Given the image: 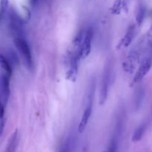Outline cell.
I'll use <instances>...</instances> for the list:
<instances>
[{
  "mask_svg": "<svg viewBox=\"0 0 152 152\" xmlns=\"http://www.w3.org/2000/svg\"><path fill=\"white\" fill-rule=\"evenodd\" d=\"M15 46L17 48L19 54L23 59L24 62L27 65L28 68H31L33 67V59L32 55H31V50L28 46V43L26 42L25 39L20 38V37H16L13 40Z\"/></svg>",
  "mask_w": 152,
  "mask_h": 152,
  "instance_id": "cell-1",
  "label": "cell"
},
{
  "mask_svg": "<svg viewBox=\"0 0 152 152\" xmlns=\"http://www.w3.org/2000/svg\"><path fill=\"white\" fill-rule=\"evenodd\" d=\"M92 39H93V31L91 28H89L84 33L83 41L77 51V56L79 59H84L89 56L91 50Z\"/></svg>",
  "mask_w": 152,
  "mask_h": 152,
  "instance_id": "cell-2",
  "label": "cell"
},
{
  "mask_svg": "<svg viewBox=\"0 0 152 152\" xmlns=\"http://www.w3.org/2000/svg\"><path fill=\"white\" fill-rule=\"evenodd\" d=\"M152 66V53H150L146 58L144 59L141 63L140 66L138 68L134 77L133 83H137L142 80L145 77V76L149 72L150 69Z\"/></svg>",
  "mask_w": 152,
  "mask_h": 152,
  "instance_id": "cell-3",
  "label": "cell"
},
{
  "mask_svg": "<svg viewBox=\"0 0 152 152\" xmlns=\"http://www.w3.org/2000/svg\"><path fill=\"white\" fill-rule=\"evenodd\" d=\"M78 59L77 54L74 55L71 58L70 61L69 70L67 72V79L72 82H75L77 80V70H78Z\"/></svg>",
  "mask_w": 152,
  "mask_h": 152,
  "instance_id": "cell-4",
  "label": "cell"
},
{
  "mask_svg": "<svg viewBox=\"0 0 152 152\" xmlns=\"http://www.w3.org/2000/svg\"><path fill=\"white\" fill-rule=\"evenodd\" d=\"M92 112V103L91 102L88 104L86 108L85 109L84 112H83V116L81 117L80 123H79L78 126V132L79 133H83L84 130L86 129V126H87L88 123L89 118H90Z\"/></svg>",
  "mask_w": 152,
  "mask_h": 152,
  "instance_id": "cell-5",
  "label": "cell"
},
{
  "mask_svg": "<svg viewBox=\"0 0 152 152\" xmlns=\"http://www.w3.org/2000/svg\"><path fill=\"white\" fill-rule=\"evenodd\" d=\"M1 87L3 97L4 100L7 101L10 95V77L7 74H3L1 76Z\"/></svg>",
  "mask_w": 152,
  "mask_h": 152,
  "instance_id": "cell-6",
  "label": "cell"
},
{
  "mask_svg": "<svg viewBox=\"0 0 152 152\" xmlns=\"http://www.w3.org/2000/svg\"><path fill=\"white\" fill-rule=\"evenodd\" d=\"M18 145V130L16 129L10 137L6 147L5 152H15Z\"/></svg>",
  "mask_w": 152,
  "mask_h": 152,
  "instance_id": "cell-7",
  "label": "cell"
},
{
  "mask_svg": "<svg viewBox=\"0 0 152 152\" xmlns=\"http://www.w3.org/2000/svg\"><path fill=\"white\" fill-rule=\"evenodd\" d=\"M107 94H108V83H107L106 77H104L102 80V86H101L100 96H99V104L103 105L105 103L107 98Z\"/></svg>",
  "mask_w": 152,
  "mask_h": 152,
  "instance_id": "cell-8",
  "label": "cell"
},
{
  "mask_svg": "<svg viewBox=\"0 0 152 152\" xmlns=\"http://www.w3.org/2000/svg\"><path fill=\"white\" fill-rule=\"evenodd\" d=\"M0 66L5 71L6 74L10 77L12 74V66L5 56L0 53Z\"/></svg>",
  "mask_w": 152,
  "mask_h": 152,
  "instance_id": "cell-9",
  "label": "cell"
},
{
  "mask_svg": "<svg viewBox=\"0 0 152 152\" xmlns=\"http://www.w3.org/2000/svg\"><path fill=\"white\" fill-rule=\"evenodd\" d=\"M145 129H146V126L145 125H141L134 132V134L132 136V141L134 142H138V141L142 139V136H143L144 133H145Z\"/></svg>",
  "mask_w": 152,
  "mask_h": 152,
  "instance_id": "cell-10",
  "label": "cell"
},
{
  "mask_svg": "<svg viewBox=\"0 0 152 152\" xmlns=\"http://www.w3.org/2000/svg\"><path fill=\"white\" fill-rule=\"evenodd\" d=\"M134 25H132L130 28L128 30L127 33H126V36H125L124 39H123V45H124L125 47H127L132 42V39L134 38Z\"/></svg>",
  "mask_w": 152,
  "mask_h": 152,
  "instance_id": "cell-11",
  "label": "cell"
},
{
  "mask_svg": "<svg viewBox=\"0 0 152 152\" xmlns=\"http://www.w3.org/2000/svg\"><path fill=\"white\" fill-rule=\"evenodd\" d=\"M7 54H8V56H7V58L6 57V59L8 60V62H10V64L11 65V64H17L18 62H19V59H18L17 58V56H16V54L15 53L14 51H12V50H10V51L7 52Z\"/></svg>",
  "mask_w": 152,
  "mask_h": 152,
  "instance_id": "cell-12",
  "label": "cell"
},
{
  "mask_svg": "<svg viewBox=\"0 0 152 152\" xmlns=\"http://www.w3.org/2000/svg\"><path fill=\"white\" fill-rule=\"evenodd\" d=\"M145 8L144 7H140L139 11H138L137 15V22L139 25H140L142 23V22H143L144 17H145Z\"/></svg>",
  "mask_w": 152,
  "mask_h": 152,
  "instance_id": "cell-13",
  "label": "cell"
},
{
  "mask_svg": "<svg viewBox=\"0 0 152 152\" xmlns=\"http://www.w3.org/2000/svg\"><path fill=\"white\" fill-rule=\"evenodd\" d=\"M9 0H0V7H1V10L4 12V10L7 9V6H8Z\"/></svg>",
  "mask_w": 152,
  "mask_h": 152,
  "instance_id": "cell-14",
  "label": "cell"
},
{
  "mask_svg": "<svg viewBox=\"0 0 152 152\" xmlns=\"http://www.w3.org/2000/svg\"><path fill=\"white\" fill-rule=\"evenodd\" d=\"M4 108L2 102H0V119L4 118Z\"/></svg>",
  "mask_w": 152,
  "mask_h": 152,
  "instance_id": "cell-15",
  "label": "cell"
},
{
  "mask_svg": "<svg viewBox=\"0 0 152 152\" xmlns=\"http://www.w3.org/2000/svg\"><path fill=\"white\" fill-rule=\"evenodd\" d=\"M4 123H4V118L0 119V135L2 134L3 130H4V126H5V124H4Z\"/></svg>",
  "mask_w": 152,
  "mask_h": 152,
  "instance_id": "cell-16",
  "label": "cell"
},
{
  "mask_svg": "<svg viewBox=\"0 0 152 152\" xmlns=\"http://www.w3.org/2000/svg\"><path fill=\"white\" fill-rule=\"evenodd\" d=\"M31 4H35V3L37 2V0H31Z\"/></svg>",
  "mask_w": 152,
  "mask_h": 152,
  "instance_id": "cell-17",
  "label": "cell"
}]
</instances>
